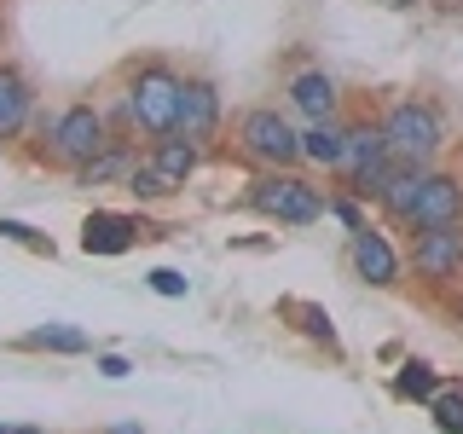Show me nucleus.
<instances>
[{"mask_svg": "<svg viewBox=\"0 0 463 434\" xmlns=\"http://www.w3.org/2000/svg\"><path fill=\"white\" fill-rule=\"evenodd\" d=\"M110 139L116 134H110V122H105V110H99V105H70V110H58V116H41L35 156H41V163H52V168L76 174L81 163H93Z\"/></svg>", "mask_w": 463, "mask_h": 434, "instance_id": "f257e3e1", "label": "nucleus"}, {"mask_svg": "<svg viewBox=\"0 0 463 434\" xmlns=\"http://www.w3.org/2000/svg\"><path fill=\"white\" fill-rule=\"evenodd\" d=\"M174 110H180V76H174L163 58H151V64H139L128 76L116 127H139V134L163 139V134H174Z\"/></svg>", "mask_w": 463, "mask_h": 434, "instance_id": "f03ea898", "label": "nucleus"}, {"mask_svg": "<svg viewBox=\"0 0 463 434\" xmlns=\"http://www.w3.org/2000/svg\"><path fill=\"white\" fill-rule=\"evenodd\" d=\"M250 209L279 226H313L325 214V192L313 180H301L296 168H260L250 185Z\"/></svg>", "mask_w": 463, "mask_h": 434, "instance_id": "7ed1b4c3", "label": "nucleus"}, {"mask_svg": "<svg viewBox=\"0 0 463 434\" xmlns=\"http://www.w3.org/2000/svg\"><path fill=\"white\" fill-rule=\"evenodd\" d=\"M383 145H388V163H405V168H429L440 156V116L423 99H400L394 110L383 116Z\"/></svg>", "mask_w": 463, "mask_h": 434, "instance_id": "20e7f679", "label": "nucleus"}, {"mask_svg": "<svg viewBox=\"0 0 463 434\" xmlns=\"http://www.w3.org/2000/svg\"><path fill=\"white\" fill-rule=\"evenodd\" d=\"M232 139H238V151L260 168H296L301 163V134L289 127V116L267 110V105L243 110L238 127H232Z\"/></svg>", "mask_w": 463, "mask_h": 434, "instance_id": "39448f33", "label": "nucleus"}, {"mask_svg": "<svg viewBox=\"0 0 463 434\" xmlns=\"http://www.w3.org/2000/svg\"><path fill=\"white\" fill-rule=\"evenodd\" d=\"M411 267H417V278L434 284V289L458 284L463 278V226H429V231H417Z\"/></svg>", "mask_w": 463, "mask_h": 434, "instance_id": "423d86ee", "label": "nucleus"}, {"mask_svg": "<svg viewBox=\"0 0 463 434\" xmlns=\"http://www.w3.org/2000/svg\"><path fill=\"white\" fill-rule=\"evenodd\" d=\"M174 134L185 139H214L221 134V87L209 76H180V110H174Z\"/></svg>", "mask_w": 463, "mask_h": 434, "instance_id": "0eeeda50", "label": "nucleus"}, {"mask_svg": "<svg viewBox=\"0 0 463 434\" xmlns=\"http://www.w3.org/2000/svg\"><path fill=\"white\" fill-rule=\"evenodd\" d=\"M139 238H156V226H145L139 214L93 209V214L81 221V250H87V255H128Z\"/></svg>", "mask_w": 463, "mask_h": 434, "instance_id": "6e6552de", "label": "nucleus"}, {"mask_svg": "<svg viewBox=\"0 0 463 434\" xmlns=\"http://www.w3.org/2000/svg\"><path fill=\"white\" fill-rule=\"evenodd\" d=\"M405 226L411 231H429V226H463V180L452 174H434L423 180V192H417L411 214H405Z\"/></svg>", "mask_w": 463, "mask_h": 434, "instance_id": "1a4fd4ad", "label": "nucleus"}, {"mask_svg": "<svg viewBox=\"0 0 463 434\" xmlns=\"http://www.w3.org/2000/svg\"><path fill=\"white\" fill-rule=\"evenodd\" d=\"M29 122H35V87L18 64H0V145L18 139Z\"/></svg>", "mask_w": 463, "mask_h": 434, "instance_id": "9d476101", "label": "nucleus"}, {"mask_svg": "<svg viewBox=\"0 0 463 434\" xmlns=\"http://www.w3.org/2000/svg\"><path fill=\"white\" fill-rule=\"evenodd\" d=\"M145 163H151L156 174H163V185H168V192H180V185L197 174L203 151H197V139H185V134H163V139H151Z\"/></svg>", "mask_w": 463, "mask_h": 434, "instance_id": "9b49d317", "label": "nucleus"}, {"mask_svg": "<svg viewBox=\"0 0 463 434\" xmlns=\"http://www.w3.org/2000/svg\"><path fill=\"white\" fill-rule=\"evenodd\" d=\"M354 267H359V278L376 284V289H388V284H400V255L388 250V238L383 231H354Z\"/></svg>", "mask_w": 463, "mask_h": 434, "instance_id": "f8f14e48", "label": "nucleus"}, {"mask_svg": "<svg viewBox=\"0 0 463 434\" xmlns=\"http://www.w3.org/2000/svg\"><path fill=\"white\" fill-rule=\"evenodd\" d=\"M289 105H296L307 122H330L342 105V93H336V81L325 76V70H301L296 81H289Z\"/></svg>", "mask_w": 463, "mask_h": 434, "instance_id": "ddd939ff", "label": "nucleus"}, {"mask_svg": "<svg viewBox=\"0 0 463 434\" xmlns=\"http://www.w3.org/2000/svg\"><path fill=\"white\" fill-rule=\"evenodd\" d=\"M423 180H429V168H405V163L388 168L383 192H376V203L388 209V221H400V226H405V214H411V203H417V192H423Z\"/></svg>", "mask_w": 463, "mask_h": 434, "instance_id": "4468645a", "label": "nucleus"}, {"mask_svg": "<svg viewBox=\"0 0 463 434\" xmlns=\"http://www.w3.org/2000/svg\"><path fill=\"white\" fill-rule=\"evenodd\" d=\"M279 318H289V325L301 330V336H313V342H325L330 354H336V325H330V313L318 307V301H301V296H284L279 301Z\"/></svg>", "mask_w": 463, "mask_h": 434, "instance_id": "2eb2a0df", "label": "nucleus"}, {"mask_svg": "<svg viewBox=\"0 0 463 434\" xmlns=\"http://www.w3.org/2000/svg\"><path fill=\"white\" fill-rule=\"evenodd\" d=\"M128 168H134V151H128V139H110L105 151L93 156V163H81L76 168V185H110V180H128Z\"/></svg>", "mask_w": 463, "mask_h": 434, "instance_id": "dca6fc26", "label": "nucleus"}, {"mask_svg": "<svg viewBox=\"0 0 463 434\" xmlns=\"http://www.w3.org/2000/svg\"><path fill=\"white\" fill-rule=\"evenodd\" d=\"M12 347H24V354H87V342L76 325H41V330H24Z\"/></svg>", "mask_w": 463, "mask_h": 434, "instance_id": "f3484780", "label": "nucleus"}, {"mask_svg": "<svg viewBox=\"0 0 463 434\" xmlns=\"http://www.w3.org/2000/svg\"><path fill=\"white\" fill-rule=\"evenodd\" d=\"M342 145H347V127L330 116V122H313L307 134H301V156L318 163V168H336L342 163Z\"/></svg>", "mask_w": 463, "mask_h": 434, "instance_id": "a211bd4d", "label": "nucleus"}, {"mask_svg": "<svg viewBox=\"0 0 463 434\" xmlns=\"http://www.w3.org/2000/svg\"><path fill=\"white\" fill-rule=\"evenodd\" d=\"M394 394L400 400H434V394H440V376H434V365H423V359H405V365H400V376H394Z\"/></svg>", "mask_w": 463, "mask_h": 434, "instance_id": "6ab92c4d", "label": "nucleus"}, {"mask_svg": "<svg viewBox=\"0 0 463 434\" xmlns=\"http://www.w3.org/2000/svg\"><path fill=\"white\" fill-rule=\"evenodd\" d=\"M429 417L440 423V434H463V382L440 388V394L429 400Z\"/></svg>", "mask_w": 463, "mask_h": 434, "instance_id": "aec40b11", "label": "nucleus"}, {"mask_svg": "<svg viewBox=\"0 0 463 434\" xmlns=\"http://www.w3.org/2000/svg\"><path fill=\"white\" fill-rule=\"evenodd\" d=\"M128 197H139V203H156V197H168V185H163V174H156L145 156H134V168H128Z\"/></svg>", "mask_w": 463, "mask_h": 434, "instance_id": "412c9836", "label": "nucleus"}, {"mask_svg": "<svg viewBox=\"0 0 463 434\" xmlns=\"http://www.w3.org/2000/svg\"><path fill=\"white\" fill-rule=\"evenodd\" d=\"M0 238H12V243H24V250H35V255H58V243L47 238V231H35V226H24V221H6V214H0Z\"/></svg>", "mask_w": 463, "mask_h": 434, "instance_id": "4be33fe9", "label": "nucleus"}, {"mask_svg": "<svg viewBox=\"0 0 463 434\" xmlns=\"http://www.w3.org/2000/svg\"><path fill=\"white\" fill-rule=\"evenodd\" d=\"M325 214H336L347 231H365V214H359V203H354V197H325Z\"/></svg>", "mask_w": 463, "mask_h": 434, "instance_id": "5701e85b", "label": "nucleus"}, {"mask_svg": "<svg viewBox=\"0 0 463 434\" xmlns=\"http://www.w3.org/2000/svg\"><path fill=\"white\" fill-rule=\"evenodd\" d=\"M145 284H151L156 296H185V289H192V278H185V272H174V267H156Z\"/></svg>", "mask_w": 463, "mask_h": 434, "instance_id": "b1692460", "label": "nucleus"}, {"mask_svg": "<svg viewBox=\"0 0 463 434\" xmlns=\"http://www.w3.org/2000/svg\"><path fill=\"white\" fill-rule=\"evenodd\" d=\"M99 371H105V376H128V371H134V365H128L122 354H99Z\"/></svg>", "mask_w": 463, "mask_h": 434, "instance_id": "393cba45", "label": "nucleus"}, {"mask_svg": "<svg viewBox=\"0 0 463 434\" xmlns=\"http://www.w3.org/2000/svg\"><path fill=\"white\" fill-rule=\"evenodd\" d=\"M6 434H47V429H35V423H6Z\"/></svg>", "mask_w": 463, "mask_h": 434, "instance_id": "a878e982", "label": "nucleus"}, {"mask_svg": "<svg viewBox=\"0 0 463 434\" xmlns=\"http://www.w3.org/2000/svg\"><path fill=\"white\" fill-rule=\"evenodd\" d=\"M434 12H463V0H434Z\"/></svg>", "mask_w": 463, "mask_h": 434, "instance_id": "bb28decb", "label": "nucleus"}, {"mask_svg": "<svg viewBox=\"0 0 463 434\" xmlns=\"http://www.w3.org/2000/svg\"><path fill=\"white\" fill-rule=\"evenodd\" d=\"M105 434H145V429H128V423H116V429H105Z\"/></svg>", "mask_w": 463, "mask_h": 434, "instance_id": "cd10ccee", "label": "nucleus"}, {"mask_svg": "<svg viewBox=\"0 0 463 434\" xmlns=\"http://www.w3.org/2000/svg\"><path fill=\"white\" fill-rule=\"evenodd\" d=\"M383 6H417V0H383Z\"/></svg>", "mask_w": 463, "mask_h": 434, "instance_id": "c85d7f7f", "label": "nucleus"}, {"mask_svg": "<svg viewBox=\"0 0 463 434\" xmlns=\"http://www.w3.org/2000/svg\"><path fill=\"white\" fill-rule=\"evenodd\" d=\"M0 434H6V423H0Z\"/></svg>", "mask_w": 463, "mask_h": 434, "instance_id": "c756f323", "label": "nucleus"}]
</instances>
